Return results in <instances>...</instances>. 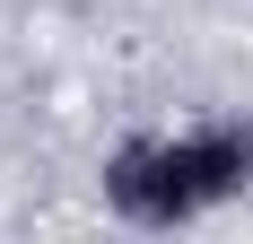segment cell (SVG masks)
<instances>
[{
	"mask_svg": "<svg viewBox=\"0 0 253 244\" xmlns=\"http://www.w3.org/2000/svg\"><path fill=\"white\" fill-rule=\"evenodd\" d=\"M96 192L123 227H149V236L201 227L253 192V122L201 114V122H175V131H131V140L105 148Z\"/></svg>",
	"mask_w": 253,
	"mask_h": 244,
	"instance_id": "1",
	"label": "cell"
}]
</instances>
